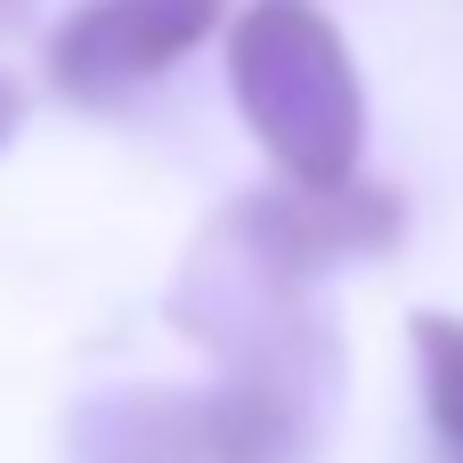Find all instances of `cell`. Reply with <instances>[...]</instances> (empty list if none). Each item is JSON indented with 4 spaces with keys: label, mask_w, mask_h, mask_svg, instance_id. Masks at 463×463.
Segmentation results:
<instances>
[{
    "label": "cell",
    "mask_w": 463,
    "mask_h": 463,
    "mask_svg": "<svg viewBox=\"0 0 463 463\" xmlns=\"http://www.w3.org/2000/svg\"><path fill=\"white\" fill-rule=\"evenodd\" d=\"M407 342H415L423 415H431L448 463H463V317L456 309H415V317H407Z\"/></svg>",
    "instance_id": "obj_4"
},
{
    "label": "cell",
    "mask_w": 463,
    "mask_h": 463,
    "mask_svg": "<svg viewBox=\"0 0 463 463\" xmlns=\"http://www.w3.org/2000/svg\"><path fill=\"white\" fill-rule=\"evenodd\" d=\"M228 98L285 187H350L366 163V81L317 0H244L228 16Z\"/></svg>",
    "instance_id": "obj_1"
},
{
    "label": "cell",
    "mask_w": 463,
    "mask_h": 463,
    "mask_svg": "<svg viewBox=\"0 0 463 463\" xmlns=\"http://www.w3.org/2000/svg\"><path fill=\"white\" fill-rule=\"evenodd\" d=\"M16 122H24V90L0 73V155H8V138H16Z\"/></svg>",
    "instance_id": "obj_5"
},
{
    "label": "cell",
    "mask_w": 463,
    "mask_h": 463,
    "mask_svg": "<svg viewBox=\"0 0 463 463\" xmlns=\"http://www.w3.org/2000/svg\"><path fill=\"white\" fill-rule=\"evenodd\" d=\"M228 0H73L41 49L49 90L73 106H122L130 90L163 81L220 33Z\"/></svg>",
    "instance_id": "obj_3"
},
{
    "label": "cell",
    "mask_w": 463,
    "mask_h": 463,
    "mask_svg": "<svg viewBox=\"0 0 463 463\" xmlns=\"http://www.w3.org/2000/svg\"><path fill=\"white\" fill-rule=\"evenodd\" d=\"M24 16H33V0H0V33H16Z\"/></svg>",
    "instance_id": "obj_6"
},
{
    "label": "cell",
    "mask_w": 463,
    "mask_h": 463,
    "mask_svg": "<svg viewBox=\"0 0 463 463\" xmlns=\"http://www.w3.org/2000/svg\"><path fill=\"white\" fill-rule=\"evenodd\" d=\"M309 391L285 383H195V391H106L73 407L65 463H301Z\"/></svg>",
    "instance_id": "obj_2"
}]
</instances>
